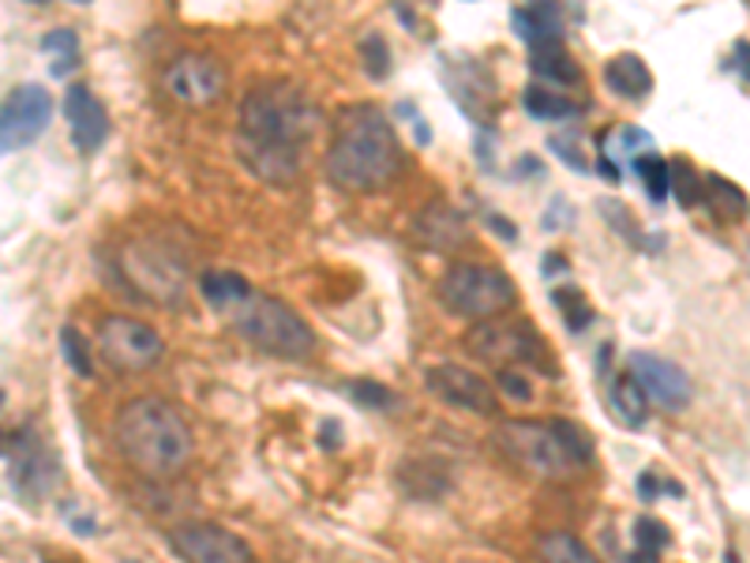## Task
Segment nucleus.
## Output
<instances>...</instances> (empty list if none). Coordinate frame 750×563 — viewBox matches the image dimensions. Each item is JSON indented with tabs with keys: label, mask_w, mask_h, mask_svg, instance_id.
Listing matches in <instances>:
<instances>
[{
	"label": "nucleus",
	"mask_w": 750,
	"mask_h": 563,
	"mask_svg": "<svg viewBox=\"0 0 750 563\" xmlns=\"http://www.w3.org/2000/svg\"><path fill=\"white\" fill-rule=\"evenodd\" d=\"M510 23L521 42L529 46V53L548 46H562V16L556 4H526L510 12Z\"/></svg>",
	"instance_id": "dca6fc26"
},
{
	"label": "nucleus",
	"mask_w": 750,
	"mask_h": 563,
	"mask_svg": "<svg viewBox=\"0 0 750 563\" xmlns=\"http://www.w3.org/2000/svg\"><path fill=\"white\" fill-rule=\"evenodd\" d=\"M548 151H556V154H559V162H567L570 170H578V173H586V170H589V162H586V158H581L578 143L570 140V135H551V140H548Z\"/></svg>",
	"instance_id": "f704fd0d"
},
{
	"label": "nucleus",
	"mask_w": 750,
	"mask_h": 563,
	"mask_svg": "<svg viewBox=\"0 0 750 563\" xmlns=\"http://www.w3.org/2000/svg\"><path fill=\"white\" fill-rule=\"evenodd\" d=\"M537 552L545 563H600L594 556V549L581 545L575 533H545V537L537 541Z\"/></svg>",
	"instance_id": "4be33fe9"
},
{
	"label": "nucleus",
	"mask_w": 750,
	"mask_h": 563,
	"mask_svg": "<svg viewBox=\"0 0 750 563\" xmlns=\"http://www.w3.org/2000/svg\"><path fill=\"white\" fill-rule=\"evenodd\" d=\"M551 304L559 309L562 323H567V331H586L589 323H594V309H589V298L578 290V285H559V290H551Z\"/></svg>",
	"instance_id": "b1692460"
},
{
	"label": "nucleus",
	"mask_w": 750,
	"mask_h": 563,
	"mask_svg": "<svg viewBox=\"0 0 750 563\" xmlns=\"http://www.w3.org/2000/svg\"><path fill=\"white\" fill-rule=\"evenodd\" d=\"M361 57H364V72L372 79H387L391 76V49L379 34H368L361 42Z\"/></svg>",
	"instance_id": "2f4dec72"
},
{
	"label": "nucleus",
	"mask_w": 750,
	"mask_h": 563,
	"mask_svg": "<svg viewBox=\"0 0 750 563\" xmlns=\"http://www.w3.org/2000/svg\"><path fill=\"white\" fill-rule=\"evenodd\" d=\"M668 188H672L676 200L683 207H695L698 200H702V177H698V170L687 162V158L668 162Z\"/></svg>",
	"instance_id": "bb28decb"
},
{
	"label": "nucleus",
	"mask_w": 750,
	"mask_h": 563,
	"mask_svg": "<svg viewBox=\"0 0 750 563\" xmlns=\"http://www.w3.org/2000/svg\"><path fill=\"white\" fill-rule=\"evenodd\" d=\"M521 105H526V113L537 117V121H567V117L581 113L578 102L548 91V87H526V91H521Z\"/></svg>",
	"instance_id": "412c9836"
},
{
	"label": "nucleus",
	"mask_w": 750,
	"mask_h": 563,
	"mask_svg": "<svg viewBox=\"0 0 750 563\" xmlns=\"http://www.w3.org/2000/svg\"><path fill=\"white\" fill-rule=\"evenodd\" d=\"M635 541H638V552H646V556H660L668 545H672V530L665 526L660 519H653V515H646V519H638L635 522Z\"/></svg>",
	"instance_id": "c756f323"
},
{
	"label": "nucleus",
	"mask_w": 750,
	"mask_h": 563,
	"mask_svg": "<svg viewBox=\"0 0 750 563\" xmlns=\"http://www.w3.org/2000/svg\"><path fill=\"white\" fill-rule=\"evenodd\" d=\"M635 173L641 177V188L653 203L668 200V162L657 151H641L635 154Z\"/></svg>",
	"instance_id": "a878e982"
},
{
	"label": "nucleus",
	"mask_w": 750,
	"mask_h": 563,
	"mask_svg": "<svg viewBox=\"0 0 750 563\" xmlns=\"http://www.w3.org/2000/svg\"><path fill=\"white\" fill-rule=\"evenodd\" d=\"M608 406H611V413H616L619 421L627 424V429H641V424H646L649 402H646V394H641V388L630 380V375H619V380L611 383Z\"/></svg>",
	"instance_id": "6ab92c4d"
},
{
	"label": "nucleus",
	"mask_w": 750,
	"mask_h": 563,
	"mask_svg": "<svg viewBox=\"0 0 750 563\" xmlns=\"http://www.w3.org/2000/svg\"><path fill=\"white\" fill-rule=\"evenodd\" d=\"M627 361H630V380L641 388L646 402H657V406H665L672 413L690 406L695 383H690L687 369H679L676 361L657 358V353H646V350H635Z\"/></svg>",
	"instance_id": "9b49d317"
},
{
	"label": "nucleus",
	"mask_w": 750,
	"mask_h": 563,
	"mask_svg": "<svg viewBox=\"0 0 750 563\" xmlns=\"http://www.w3.org/2000/svg\"><path fill=\"white\" fill-rule=\"evenodd\" d=\"M488 225H491V230H496V233H503V237H507V241H515V237H518V230H515V225H510L507 219H499V214H491V219H488Z\"/></svg>",
	"instance_id": "4c0bfd02"
},
{
	"label": "nucleus",
	"mask_w": 750,
	"mask_h": 563,
	"mask_svg": "<svg viewBox=\"0 0 750 563\" xmlns=\"http://www.w3.org/2000/svg\"><path fill=\"white\" fill-rule=\"evenodd\" d=\"M605 83L611 94H619L624 102H646L653 94V72L641 61L638 53H619L605 64Z\"/></svg>",
	"instance_id": "f3484780"
},
{
	"label": "nucleus",
	"mask_w": 750,
	"mask_h": 563,
	"mask_svg": "<svg viewBox=\"0 0 750 563\" xmlns=\"http://www.w3.org/2000/svg\"><path fill=\"white\" fill-rule=\"evenodd\" d=\"M57 481H61L57 454L49 451L34 432H23L12 451V485L23 492L27 500H45L49 492L57 489Z\"/></svg>",
	"instance_id": "4468645a"
},
{
	"label": "nucleus",
	"mask_w": 750,
	"mask_h": 563,
	"mask_svg": "<svg viewBox=\"0 0 750 563\" xmlns=\"http://www.w3.org/2000/svg\"><path fill=\"white\" fill-rule=\"evenodd\" d=\"M469 353L480 361H491V364H503V369H537L551 375V353H548V342L540 339V331L533 328L526 320H485L480 328L469 331Z\"/></svg>",
	"instance_id": "423d86ee"
},
{
	"label": "nucleus",
	"mask_w": 750,
	"mask_h": 563,
	"mask_svg": "<svg viewBox=\"0 0 750 563\" xmlns=\"http://www.w3.org/2000/svg\"><path fill=\"white\" fill-rule=\"evenodd\" d=\"M64 117L72 124V143L83 154H94L110 135V117H105V105L98 102L91 87H72L64 94Z\"/></svg>",
	"instance_id": "2eb2a0df"
},
{
	"label": "nucleus",
	"mask_w": 750,
	"mask_h": 563,
	"mask_svg": "<svg viewBox=\"0 0 750 563\" xmlns=\"http://www.w3.org/2000/svg\"><path fill=\"white\" fill-rule=\"evenodd\" d=\"M53 98L42 83H23L0 105V154H12L19 147L34 143L49 128Z\"/></svg>",
	"instance_id": "1a4fd4ad"
},
{
	"label": "nucleus",
	"mask_w": 750,
	"mask_h": 563,
	"mask_svg": "<svg viewBox=\"0 0 750 563\" xmlns=\"http://www.w3.org/2000/svg\"><path fill=\"white\" fill-rule=\"evenodd\" d=\"M533 72L556 87H575L581 83V68L575 64V57L567 53V46H548L533 53Z\"/></svg>",
	"instance_id": "aec40b11"
},
{
	"label": "nucleus",
	"mask_w": 750,
	"mask_h": 563,
	"mask_svg": "<svg viewBox=\"0 0 750 563\" xmlns=\"http://www.w3.org/2000/svg\"><path fill=\"white\" fill-rule=\"evenodd\" d=\"M165 91L173 94V102L203 110L225 94V68L206 53H181L165 68Z\"/></svg>",
	"instance_id": "9d476101"
},
{
	"label": "nucleus",
	"mask_w": 750,
	"mask_h": 563,
	"mask_svg": "<svg viewBox=\"0 0 750 563\" xmlns=\"http://www.w3.org/2000/svg\"><path fill=\"white\" fill-rule=\"evenodd\" d=\"M42 49H45V53H53V76L57 79H64L75 68V57H79L75 31H64V27H61V31H49L42 38Z\"/></svg>",
	"instance_id": "cd10ccee"
},
{
	"label": "nucleus",
	"mask_w": 750,
	"mask_h": 563,
	"mask_svg": "<svg viewBox=\"0 0 750 563\" xmlns=\"http://www.w3.org/2000/svg\"><path fill=\"white\" fill-rule=\"evenodd\" d=\"M439 298L462 320H496L518 301V290L503 267L454 263L439 279Z\"/></svg>",
	"instance_id": "39448f33"
},
{
	"label": "nucleus",
	"mask_w": 750,
	"mask_h": 563,
	"mask_svg": "<svg viewBox=\"0 0 750 563\" xmlns=\"http://www.w3.org/2000/svg\"><path fill=\"white\" fill-rule=\"evenodd\" d=\"M600 173H605L608 181H616V184H619V177H624V170H619V165L611 162V158H605V154H600Z\"/></svg>",
	"instance_id": "58836bf2"
},
{
	"label": "nucleus",
	"mask_w": 750,
	"mask_h": 563,
	"mask_svg": "<svg viewBox=\"0 0 750 563\" xmlns=\"http://www.w3.org/2000/svg\"><path fill=\"white\" fill-rule=\"evenodd\" d=\"M349 399L361 402V406H375V410H391L394 406V391L387 383H375V380H353L349 388Z\"/></svg>",
	"instance_id": "7c9ffc66"
},
{
	"label": "nucleus",
	"mask_w": 750,
	"mask_h": 563,
	"mask_svg": "<svg viewBox=\"0 0 750 563\" xmlns=\"http://www.w3.org/2000/svg\"><path fill=\"white\" fill-rule=\"evenodd\" d=\"M638 496L646 500V503H653V500L660 496V489H657V477H653V473H641V477H638Z\"/></svg>",
	"instance_id": "c9c22d12"
},
{
	"label": "nucleus",
	"mask_w": 750,
	"mask_h": 563,
	"mask_svg": "<svg viewBox=\"0 0 750 563\" xmlns=\"http://www.w3.org/2000/svg\"><path fill=\"white\" fill-rule=\"evenodd\" d=\"M200 293L214 309H241L252 298V285L236 271H203L200 274Z\"/></svg>",
	"instance_id": "a211bd4d"
},
{
	"label": "nucleus",
	"mask_w": 750,
	"mask_h": 563,
	"mask_svg": "<svg viewBox=\"0 0 750 563\" xmlns=\"http://www.w3.org/2000/svg\"><path fill=\"white\" fill-rule=\"evenodd\" d=\"M236 331H241L255 350L274 353V358L304 361L315 353V334L308 323H304V315L293 312L290 304L278 298H263V293H252V298L241 304Z\"/></svg>",
	"instance_id": "20e7f679"
},
{
	"label": "nucleus",
	"mask_w": 750,
	"mask_h": 563,
	"mask_svg": "<svg viewBox=\"0 0 750 563\" xmlns=\"http://www.w3.org/2000/svg\"><path fill=\"white\" fill-rule=\"evenodd\" d=\"M499 443L507 454H515L521 466L545 473V477H567L575 470V462L559 448L548 421H507L499 429Z\"/></svg>",
	"instance_id": "6e6552de"
},
{
	"label": "nucleus",
	"mask_w": 750,
	"mask_h": 563,
	"mask_svg": "<svg viewBox=\"0 0 750 563\" xmlns=\"http://www.w3.org/2000/svg\"><path fill=\"white\" fill-rule=\"evenodd\" d=\"M424 383H428V391L436 394L439 402H447V406L485 413V418L496 413V388H491L485 375L469 372L466 364H454V361L432 364Z\"/></svg>",
	"instance_id": "ddd939ff"
},
{
	"label": "nucleus",
	"mask_w": 750,
	"mask_h": 563,
	"mask_svg": "<svg viewBox=\"0 0 750 563\" xmlns=\"http://www.w3.org/2000/svg\"><path fill=\"white\" fill-rule=\"evenodd\" d=\"M548 424H551V432H556L559 448L567 451V459L575 462V470L578 466H589V462H594V440H589V432L581 429V424L567 421V418H556V421H548Z\"/></svg>",
	"instance_id": "393cba45"
},
{
	"label": "nucleus",
	"mask_w": 750,
	"mask_h": 563,
	"mask_svg": "<svg viewBox=\"0 0 750 563\" xmlns=\"http://www.w3.org/2000/svg\"><path fill=\"white\" fill-rule=\"evenodd\" d=\"M402 143L387 113L361 102L338 113L327 151V177L345 192H375L402 173Z\"/></svg>",
	"instance_id": "f03ea898"
},
{
	"label": "nucleus",
	"mask_w": 750,
	"mask_h": 563,
	"mask_svg": "<svg viewBox=\"0 0 750 563\" xmlns=\"http://www.w3.org/2000/svg\"><path fill=\"white\" fill-rule=\"evenodd\" d=\"M747 38H739L736 42V68H739V79H743V87H747Z\"/></svg>",
	"instance_id": "e433bc0d"
},
{
	"label": "nucleus",
	"mask_w": 750,
	"mask_h": 563,
	"mask_svg": "<svg viewBox=\"0 0 750 563\" xmlns=\"http://www.w3.org/2000/svg\"><path fill=\"white\" fill-rule=\"evenodd\" d=\"M170 545L184 563H252V549L214 522H184L170 530Z\"/></svg>",
	"instance_id": "f8f14e48"
},
{
	"label": "nucleus",
	"mask_w": 750,
	"mask_h": 563,
	"mask_svg": "<svg viewBox=\"0 0 750 563\" xmlns=\"http://www.w3.org/2000/svg\"><path fill=\"white\" fill-rule=\"evenodd\" d=\"M597 207H600V211H605V219H608L611 225H616V230L624 233L627 241H638V225H635V219H630V211H627L624 203H616V200H600Z\"/></svg>",
	"instance_id": "72a5a7b5"
},
{
	"label": "nucleus",
	"mask_w": 750,
	"mask_h": 563,
	"mask_svg": "<svg viewBox=\"0 0 750 563\" xmlns=\"http://www.w3.org/2000/svg\"><path fill=\"white\" fill-rule=\"evenodd\" d=\"M496 383H499V391L507 394V399H515V402H529L533 399V388H529L526 372H518V369H499Z\"/></svg>",
	"instance_id": "473e14b6"
},
{
	"label": "nucleus",
	"mask_w": 750,
	"mask_h": 563,
	"mask_svg": "<svg viewBox=\"0 0 750 563\" xmlns=\"http://www.w3.org/2000/svg\"><path fill=\"white\" fill-rule=\"evenodd\" d=\"M702 195L720 219H743V211H747L743 192H739L732 181H724V177H717V173L702 177Z\"/></svg>",
	"instance_id": "5701e85b"
},
{
	"label": "nucleus",
	"mask_w": 750,
	"mask_h": 563,
	"mask_svg": "<svg viewBox=\"0 0 750 563\" xmlns=\"http://www.w3.org/2000/svg\"><path fill=\"white\" fill-rule=\"evenodd\" d=\"M116 448L135 470L170 477L192 459V432L184 418L162 399L124 402L116 413Z\"/></svg>",
	"instance_id": "7ed1b4c3"
},
{
	"label": "nucleus",
	"mask_w": 750,
	"mask_h": 563,
	"mask_svg": "<svg viewBox=\"0 0 750 563\" xmlns=\"http://www.w3.org/2000/svg\"><path fill=\"white\" fill-rule=\"evenodd\" d=\"M0 451H4V440H0Z\"/></svg>",
	"instance_id": "ea45409f"
},
{
	"label": "nucleus",
	"mask_w": 750,
	"mask_h": 563,
	"mask_svg": "<svg viewBox=\"0 0 750 563\" xmlns=\"http://www.w3.org/2000/svg\"><path fill=\"white\" fill-rule=\"evenodd\" d=\"M315 128H320V110L312 105V98L285 79H271L244 94L236 154L263 181H293L304 165V151Z\"/></svg>",
	"instance_id": "f257e3e1"
},
{
	"label": "nucleus",
	"mask_w": 750,
	"mask_h": 563,
	"mask_svg": "<svg viewBox=\"0 0 750 563\" xmlns=\"http://www.w3.org/2000/svg\"><path fill=\"white\" fill-rule=\"evenodd\" d=\"M61 350H64L68 369H72L75 375H83V380H91L94 375V353H91V345H87L83 334H79L75 328H64L61 331Z\"/></svg>",
	"instance_id": "c85d7f7f"
},
{
	"label": "nucleus",
	"mask_w": 750,
	"mask_h": 563,
	"mask_svg": "<svg viewBox=\"0 0 750 563\" xmlns=\"http://www.w3.org/2000/svg\"><path fill=\"white\" fill-rule=\"evenodd\" d=\"M98 345H102L105 364L121 372H140L162 358V334L151 323L132 320V315H105L98 328Z\"/></svg>",
	"instance_id": "0eeeda50"
}]
</instances>
